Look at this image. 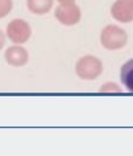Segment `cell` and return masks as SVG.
Wrapping results in <instances>:
<instances>
[{
  "instance_id": "cell-1",
  "label": "cell",
  "mask_w": 133,
  "mask_h": 156,
  "mask_svg": "<svg viewBox=\"0 0 133 156\" xmlns=\"http://www.w3.org/2000/svg\"><path fill=\"white\" fill-rule=\"evenodd\" d=\"M127 33L117 25H107L100 34L102 46L109 51H118L127 44Z\"/></svg>"
},
{
  "instance_id": "cell-2",
  "label": "cell",
  "mask_w": 133,
  "mask_h": 156,
  "mask_svg": "<svg viewBox=\"0 0 133 156\" xmlns=\"http://www.w3.org/2000/svg\"><path fill=\"white\" fill-rule=\"evenodd\" d=\"M104 66L102 62L93 55L83 56L76 63V74L81 80H94L102 75Z\"/></svg>"
},
{
  "instance_id": "cell-3",
  "label": "cell",
  "mask_w": 133,
  "mask_h": 156,
  "mask_svg": "<svg viewBox=\"0 0 133 156\" xmlns=\"http://www.w3.org/2000/svg\"><path fill=\"white\" fill-rule=\"evenodd\" d=\"M32 30L30 23L24 19H14L6 27V35L16 45H21L31 38Z\"/></svg>"
},
{
  "instance_id": "cell-4",
  "label": "cell",
  "mask_w": 133,
  "mask_h": 156,
  "mask_svg": "<svg viewBox=\"0 0 133 156\" xmlns=\"http://www.w3.org/2000/svg\"><path fill=\"white\" fill-rule=\"evenodd\" d=\"M55 18L61 25L65 26H74L81 19V11L78 5L72 4H60L54 13Z\"/></svg>"
},
{
  "instance_id": "cell-5",
  "label": "cell",
  "mask_w": 133,
  "mask_h": 156,
  "mask_svg": "<svg viewBox=\"0 0 133 156\" xmlns=\"http://www.w3.org/2000/svg\"><path fill=\"white\" fill-rule=\"evenodd\" d=\"M111 16L118 23H132L133 0H116L111 7Z\"/></svg>"
},
{
  "instance_id": "cell-6",
  "label": "cell",
  "mask_w": 133,
  "mask_h": 156,
  "mask_svg": "<svg viewBox=\"0 0 133 156\" xmlns=\"http://www.w3.org/2000/svg\"><path fill=\"white\" fill-rule=\"evenodd\" d=\"M5 60L13 67H23L28 62V53L20 45H14L6 49Z\"/></svg>"
},
{
  "instance_id": "cell-7",
  "label": "cell",
  "mask_w": 133,
  "mask_h": 156,
  "mask_svg": "<svg viewBox=\"0 0 133 156\" xmlns=\"http://www.w3.org/2000/svg\"><path fill=\"white\" fill-rule=\"evenodd\" d=\"M27 8L33 14L44 16L51 11L53 6V0H26Z\"/></svg>"
},
{
  "instance_id": "cell-8",
  "label": "cell",
  "mask_w": 133,
  "mask_h": 156,
  "mask_svg": "<svg viewBox=\"0 0 133 156\" xmlns=\"http://www.w3.org/2000/svg\"><path fill=\"white\" fill-rule=\"evenodd\" d=\"M120 80L126 89L130 93H133V59L128 60L121 66Z\"/></svg>"
},
{
  "instance_id": "cell-9",
  "label": "cell",
  "mask_w": 133,
  "mask_h": 156,
  "mask_svg": "<svg viewBox=\"0 0 133 156\" xmlns=\"http://www.w3.org/2000/svg\"><path fill=\"white\" fill-rule=\"evenodd\" d=\"M13 8V1L12 0H0V19L8 16V13Z\"/></svg>"
},
{
  "instance_id": "cell-10",
  "label": "cell",
  "mask_w": 133,
  "mask_h": 156,
  "mask_svg": "<svg viewBox=\"0 0 133 156\" xmlns=\"http://www.w3.org/2000/svg\"><path fill=\"white\" fill-rule=\"evenodd\" d=\"M100 92H102V93H120L121 89H120L119 86L116 85V83L107 82V83H105V85H102V86Z\"/></svg>"
},
{
  "instance_id": "cell-11",
  "label": "cell",
  "mask_w": 133,
  "mask_h": 156,
  "mask_svg": "<svg viewBox=\"0 0 133 156\" xmlns=\"http://www.w3.org/2000/svg\"><path fill=\"white\" fill-rule=\"evenodd\" d=\"M5 42H6V37H5V34L2 33V31L0 30V49L4 47Z\"/></svg>"
},
{
  "instance_id": "cell-12",
  "label": "cell",
  "mask_w": 133,
  "mask_h": 156,
  "mask_svg": "<svg viewBox=\"0 0 133 156\" xmlns=\"http://www.w3.org/2000/svg\"><path fill=\"white\" fill-rule=\"evenodd\" d=\"M59 4H72V2H74L76 0H57Z\"/></svg>"
}]
</instances>
